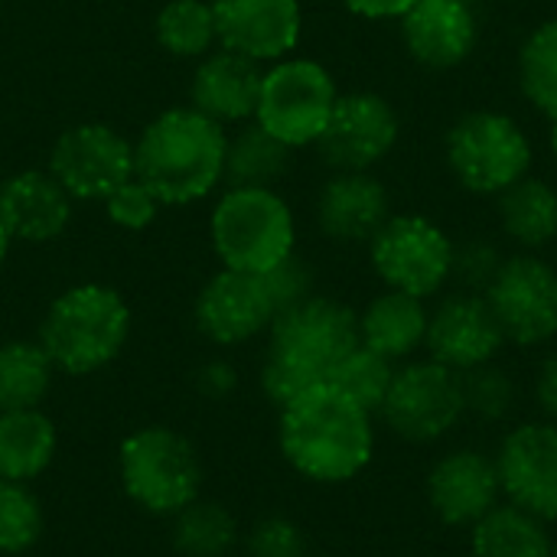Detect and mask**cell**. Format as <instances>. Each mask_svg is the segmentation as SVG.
I'll use <instances>...</instances> for the list:
<instances>
[{"mask_svg":"<svg viewBox=\"0 0 557 557\" xmlns=\"http://www.w3.org/2000/svg\"><path fill=\"white\" fill-rule=\"evenodd\" d=\"M277 447L287 467L304 480L339 486L372 463L375 414L323 382L281 408Z\"/></svg>","mask_w":557,"mask_h":557,"instance_id":"obj_1","label":"cell"},{"mask_svg":"<svg viewBox=\"0 0 557 557\" xmlns=\"http://www.w3.org/2000/svg\"><path fill=\"white\" fill-rule=\"evenodd\" d=\"M359 346V313L333 297L310 294L277 313L268 330L261 392L271 405L287 408L310 388L323 385L336 362Z\"/></svg>","mask_w":557,"mask_h":557,"instance_id":"obj_2","label":"cell"},{"mask_svg":"<svg viewBox=\"0 0 557 557\" xmlns=\"http://www.w3.org/2000/svg\"><path fill=\"white\" fill-rule=\"evenodd\" d=\"M228 131L193 104L166 108L134 140V176L163 206H189L225 183Z\"/></svg>","mask_w":557,"mask_h":557,"instance_id":"obj_3","label":"cell"},{"mask_svg":"<svg viewBox=\"0 0 557 557\" xmlns=\"http://www.w3.org/2000/svg\"><path fill=\"white\" fill-rule=\"evenodd\" d=\"M131 339V307L108 284H75L62 290L42 323L39 346L62 375H95L111 366Z\"/></svg>","mask_w":557,"mask_h":557,"instance_id":"obj_4","label":"cell"},{"mask_svg":"<svg viewBox=\"0 0 557 557\" xmlns=\"http://www.w3.org/2000/svg\"><path fill=\"white\" fill-rule=\"evenodd\" d=\"M209 242L222 268L264 274L297 251V219L277 189L225 186L209 212Z\"/></svg>","mask_w":557,"mask_h":557,"instance_id":"obj_5","label":"cell"},{"mask_svg":"<svg viewBox=\"0 0 557 557\" xmlns=\"http://www.w3.org/2000/svg\"><path fill=\"white\" fill-rule=\"evenodd\" d=\"M117 476L127 499L157 519H173L202 493L199 450L173 428L134 431L117 450Z\"/></svg>","mask_w":557,"mask_h":557,"instance_id":"obj_6","label":"cell"},{"mask_svg":"<svg viewBox=\"0 0 557 557\" xmlns=\"http://www.w3.org/2000/svg\"><path fill=\"white\" fill-rule=\"evenodd\" d=\"M532 140L503 111H470L447 131V163L457 183L476 196H499L532 173Z\"/></svg>","mask_w":557,"mask_h":557,"instance_id":"obj_7","label":"cell"},{"mask_svg":"<svg viewBox=\"0 0 557 557\" xmlns=\"http://www.w3.org/2000/svg\"><path fill=\"white\" fill-rule=\"evenodd\" d=\"M379 418L405 444H437L450 437L457 424L467 418L463 375L434 362L431 356L408 359L395 369Z\"/></svg>","mask_w":557,"mask_h":557,"instance_id":"obj_8","label":"cell"},{"mask_svg":"<svg viewBox=\"0 0 557 557\" xmlns=\"http://www.w3.org/2000/svg\"><path fill=\"white\" fill-rule=\"evenodd\" d=\"M336 78L323 62L287 55L264 69L255 124L294 150L313 147L336 108Z\"/></svg>","mask_w":557,"mask_h":557,"instance_id":"obj_9","label":"cell"},{"mask_svg":"<svg viewBox=\"0 0 557 557\" xmlns=\"http://www.w3.org/2000/svg\"><path fill=\"white\" fill-rule=\"evenodd\" d=\"M454 238L424 215H392L369 242V261L388 290L421 300L454 281Z\"/></svg>","mask_w":557,"mask_h":557,"instance_id":"obj_10","label":"cell"},{"mask_svg":"<svg viewBox=\"0 0 557 557\" xmlns=\"http://www.w3.org/2000/svg\"><path fill=\"white\" fill-rule=\"evenodd\" d=\"M506 343L535 349L557 336V268L535 251L509 255L486 287Z\"/></svg>","mask_w":557,"mask_h":557,"instance_id":"obj_11","label":"cell"},{"mask_svg":"<svg viewBox=\"0 0 557 557\" xmlns=\"http://www.w3.org/2000/svg\"><path fill=\"white\" fill-rule=\"evenodd\" d=\"M46 170L72 199L101 202L134 176V140L104 121H82L55 137Z\"/></svg>","mask_w":557,"mask_h":557,"instance_id":"obj_12","label":"cell"},{"mask_svg":"<svg viewBox=\"0 0 557 557\" xmlns=\"http://www.w3.org/2000/svg\"><path fill=\"white\" fill-rule=\"evenodd\" d=\"M401 137V117L395 104L379 91H349L336 98V108L313 144L333 170H372Z\"/></svg>","mask_w":557,"mask_h":557,"instance_id":"obj_13","label":"cell"},{"mask_svg":"<svg viewBox=\"0 0 557 557\" xmlns=\"http://www.w3.org/2000/svg\"><path fill=\"white\" fill-rule=\"evenodd\" d=\"M493 460L506 503L548 525L557 522V424L545 418L516 424Z\"/></svg>","mask_w":557,"mask_h":557,"instance_id":"obj_14","label":"cell"},{"mask_svg":"<svg viewBox=\"0 0 557 557\" xmlns=\"http://www.w3.org/2000/svg\"><path fill=\"white\" fill-rule=\"evenodd\" d=\"M277 300L264 274L222 268L212 274L193 307L199 333L215 346H242L258 339L277 320Z\"/></svg>","mask_w":557,"mask_h":557,"instance_id":"obj_15","label":"cell"},{"mask_svg":"<svg viewBox=\"0 0 557 557\" xmlns=\"http://www.w3.org/2000/svg\"><path fill=\"white\" fill-rule=\"evenodd\" d=\"M424 496L434 519L447 529H473L503 503V486L493 454L480 447H454L441 454L424 480Z\"/></svg>","mask_w":557,"mask_h":557,"instance_id":"obj_16","label":"cell"},{"mask_svg":"<svg viewBox=\"0 0 557 557\" xmlns=\"http://www.w3.org/2000/svg\"><path fill=\"white\" fill-rule=\"evenodd\" d=\"M503 346H506V333L486 294L457 290L431 310L424 349L434 362L463 375L470 369L496 362Z\"/></svg>","mask_w":557,"mask_h":557,"instance_id":"obj_17","label":"cell"},{"mask_svg":"<svg viewBox=\"0 0 557 557\" xmlns=\"http://www.w3.org/2000/svg\"><path fill=\"white\" fill-rule=\"evenodd\" d=\"M219 46L261 65L287 59L304 33L300 0H212Z\"/></svg>","mask_w":557,"mask_h":557,"instance_id":"obj_18","label":"cell"},{"mask_svg":"<svg viewBox=\"0 0 557 557\" xmlns=\"http://www.w3.org/2000/svg\"><path fill=\"white\" fill-rule=\"evenodd\" d=\"M401 42L408 55L434 72L463 65L480 42L476 0H418L401 16Z\"/></svg>","mask_w":557,"mask_h":557,"instance_id":"obj_19","label":"cell"},{"mask_svg":"<svg viewBox=\"0 0 557 557\" xmlns=\"http://www.w3.org/2000/svg\"><path fill=\"white\" fill-rule=\"evenodd\" d=\"M388 219L392 196L372 170H333L317 196V225L339 245H369Z\"/></svg>","mask_w":557,"mask_h":557,"instance_id":"obj_20","label":"cell"},{"mask_svg":"<svg viewBox=\"0 0 557 557\" xmlns=\"http://www.w3.org/2000/svg\"><path fill=\"white\" fill-rule=\"evenodd\" d=\"M261 78L264 65L232 52L225 46H215L196 62L193 85H189V104L202 111L206 117L228 124H248L255 121V108L261 98Z\"/></svg>","mask_w":557,"mask_h":557,"instance_id":"obj_21","label":"cell"},{"mask_svg":"<svg viewBox=\"0 0 557 557\" xmlns=\"http://www.w3.org/2000/svg\"><path fill=\"white\" fill-rule=\"evenodd\" d=\"M72 196L49 170H20L0 176V222L13 242H55L72 222Z\"/></svg>","mask_w":557,"mask_h":557,"instance_id":"obj_22","label":"cell"},{"mask_svg":"<svg viewBox=\"0 0 557 557\" xmlns=\"http://www.w3.org/2000/svg\"><path fill=\"white\" fill-rule=\"evenodd\" d=\"M428 323H431L428 300L385 287L359 313V343L385 356L388 362L401 366L414 359L418 349H424Z\"/></svg>","mask_w":557,"mask_h":557,"instance_id":"obj_23","label":"cell"},{"mask_svg":"<svg viewBox=\"0 0 557 557\" xmlns=\"http://www.w3.org/2000/svg\"><path fill=\"white\" fill-rule=\"evenodd\" d=\"M59 434L39 408L0 411V480L33 483L55 460Z\"/></svg>","mask_w":557,"mask_h":557,"instance_id":"obj_24","label":"cell"},{"mask_svg":"<svg viewBox=\"0 0 557 557\" xmlns=\"http://www.w3.org/2000/svg\"><path fill=\"white\" fill-rule=\"evenodd\" d=\"M503 232L522 248L539 251L557 238V189L539 176H525L496 196Z\"/></svg>","mask_w":557,"mask_h":557,"instance_id":"obj_25","label":"cell"},{"mask_svg":"<svg viewBox=\"0 0 557 557\" xmlns=\"http://www.w3.org/2000/svg\"><path fill=\"white\" fill-rule=\"evenodd\" d=\"M552 555H555V539L548 532V522H542V519L516 509L506 499L470 529V557Z\"/></svg>","mask_w":557,"mask_h":557,"instance_id":"obj_26","label":"cell"},{"mask_svg":"<svg viewBox=\"0 0 557 557\" xmlns=\"http://www.w3.org/2000/svg\"><path fill=\"white\" fill-rule=\"evenodd\" d=\"M294 160V147L268 134L261 124L248 121L228 134L225 147V186H268L274 189Z\"/></svg>","mask_w":557,"mask_h":557,"instance_id":"obj_27","label":"cell"},{"mask_svg":"<svg viewBox=\"0 0 557 557\" xmlns=\"http://www.w3.org/2000/svg\"><path fill=\"white\" fill-rule=\"evenodd\" d=\"M55 366L39 339L0 343V411L39 408L52 392Z\"/></svg>","mask_w":557,"mask_h":557,"instance_id":"obj_28","label":"cell"},{"mask_svg":"<svg viewBox=\"0 0 557 557\" xmlns=\"http://www.w3.org/2000/svg\"><path fill=\"white\" fill-rule=\"evenodd\" d=\"M170 522V542L180 557H232L238 545V519L215 499L199 496Z\"/></svg>","mask_w":557,"mask_h":557,"instance_id":"obj_29","label":"cell"},{"mask_svg":"<svg viewBox=\"0 0 557 557\" xmlns=\"http://www.w3.org/2000/svg\"><path fill=\"white\" fill-rule=\"evenodd\" d=\"M157 42L173 59L199 62L206 52L219 46V26L212 0H166L153 20Z\"/></svg>","mask_w":557,"mask_h":557,"instance_id":"obj_30","label":"cell"},{"mask_svg":"<svg viewBox=\"0 0 557 557\" xmlns=\"http://www.w3.org/2000/svg\"><path fill=\"white\" fill-rule=\"evenodd\" d=\"M395 362H388L385 356L372 352L369 346H356L352 352H346L336 369L330 372L326 385H333L336 392H343L349 401H356L359 408H366L369 414L379 418L382 405H385V395L392 388V379H395Z\"/></svg>","mask_w":557,"mask_h":557,"instance_id":"obj_31","label":"cell"},{"mask_svg":"<svg viewBox=\"0 0 557 557\" xmlns=\"http://www.w3.org/2000/svg\"><path fill=\"white\" fill-rule=\"evenodd\" d=\"M519 85L545 117H557V16L539 23L522 42Z\"/></svg>","mask_w":557,"mask_h":557,"instance_id":"obj_32","label":"cell"},{"mask_svg":"<svg viewBox=\"0 0 557 557\" xmlns=\"http://www.w3.org/2000/svg\"><path fill=\"white\" fill-rule=\"evenodd\" d=\"M46 516L29 483L0 480V557H26L42 539Z\"/></svg>","mask_w":557,"mask_h":557,"instance_id":"obj_33","label":"cell"},{"mask_svg":"<svg viewBox=\"0 0 557 557\" xmlns=\"http://www.w3.org/2000/svg\"><path fill=\"white\" fill-rule=\"evenodd\" d=\"M463 401L467 414H473L483 424H503L516 414L519 405V385L509 369L499 362H486L480 369L463 372Z\"/></svg>","mask_w":557,"mask_h":557,"instance_id":"obj_34","label":"cell"},{"mask_svg":"<svg viewBox=\"0 0 557 557\" xmlns=\"http://www.w3.org/2000/svg\"><path fill=\"white\" fill-rule=\"evenodd\" d=\"M101 206H104V215L117 228H124V232H144V228H150L157 222L160 209H163V202L157 199V193L144 180H137V176H131L117 189H111L101 199Z\"/></svg>","mask_w":557,"mask_h":557,"instance_id":"obj_35","label":"cell"},{"mask_svg":"<svg viewBox=\"0 0 557 557\" xmlns=\"http://www.w3.org/2000/svg\"><path fill=\"white\" fill-rule=\"evenodd\" d=\"M245 557H307V535L287 516H264L245 539Z\"/></svg>","mask_w":557,"mask_h":557,"instance_id":"obj_36","label":"cell"},{"mask_svg":"<svg viewBox=\"0 0 557 557\" xmlns=\"http://www.w3.org/2000/svg\"><path fill=\"white\" fill-rule=\"evenodd\" d=\"M503 261H506V255L493 242H486V238L463 242L454 251V281H460L463 290L486 294V287L499 274Z\"/></svg>","mask_w":557,"mask_h":557,"instance_id":"obj_37","label":"cell"},{"mask_svg":"<svg viewBox=\"0 0 557 557\" xmlns=\"http://www.w3.org/2000/svg\"><path fill=\"white\" fill-rule=\"evenodd\" d=\"M264 281H268V287H271L281 313L313 294V271H310V264L297 251L290 258H284L277 268L264 271Z\"/></svg>","mask_w":557,"mask_h":557,"instance_id":"obj_38","label":"cell"},{"mask_svg":"<svg viewBox=\"0 0 557 557\" xmlns=\"http://www.w3.org/2000/svg\"><path fill=\"white\" fill-rule=\"evenodd\" d=\"M535 405L545 421L557 424V352L545 356L535 372Z\"/></svg>","mask_w":557,"mask_h":557,"instance_id":"obj_39","label":"cell"},{"mask_svg":"<svg viewBox=\"0 0 557 557\" xmlns=\"http://www.w3.org/2000/svg\"><path fill=\"white\" fill-rule=\"evenodd\" d=\"M418 0H343L346 10L366 20H401Z\"/></svg>","mask_w":557,"mask_h":557,"instance_id":"obj_40","label":"cell"},{"mask_svg":"<svg viewBox=\"0 0 557 557\" xmlns=\"http://www.w3.org/2000/svg\"><path fill=\"white\" fill-rule=\"evenodd\" d=\"M235 385H238V375L228 362H209L199 372V392L209 398H225L228 392H235Z\"/></svg>","mask_w":557,"mask_h":557,"instance_id":"obj_41","label":"cell"},{"mask_svg":"<svg viewBox=\"0 0 557 557\" xmlns=\"http://www.w3.org/2000/svg\"><path fill=\"white\" fill-rule=\"evenodd\" d=\"M10 245H13V238H10V232L3 228V222H0V268H3V261H7V255H10Z\"/></svg>","mask_w":557,"mask_h":557,"instance_id":"obj_42","label":"cell"},{"mask_svg":"<svg viewBox=\"0 0 557 557\" xmlns=\"http://www.w3.org/2000/svg\"><path fill=\"white\" fill-rule=\"evenodd\" d=\"M548 140H552V153H555L557 160V117H552V134H548Z\"/></svg>","mask_w":557,"mask_h":557,"instance_id":"obj_43","label":"cell"},{"mask_svg":"<svg viewBox=\"0 0 557 557\" xmlns=\"http://www.w3.org/2000/svg\"><path fill=\"white\" fill-rule=\"evenodd\" d=\"M552 557H557V542H555V555H552Z\"/></svg>","mask_w":557,"mask_h":557,"instance_id":"obj_44","label":"cell"},{"mask_svg":"<svg viewBox=\"0 0 557 557\" xmlns=\"http://www.w3.org/2000/svg\"><path fill=\"white\" fill-rule=\"evenodd\" d=\"M307 557H323V555H307Z\"/></svg>","mask_w":557,"mask_h":557,"instance_id":"obj_45","label":"cell"}]
</instances>
